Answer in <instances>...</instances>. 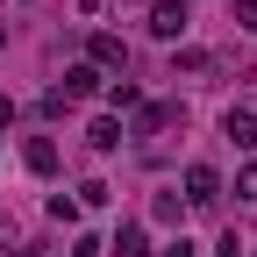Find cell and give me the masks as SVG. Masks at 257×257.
<instances>
[{
  "label": "cell",
  "instance_id": "1",
  "mask_svg": "<svg viewBox=\"0 0 257 257\" xmlns=\"http://www.w3.org/2000/svg\"><path fill=\"white\" fill-rule=\"evenodd\" d=\"M86 64H93V72H121V79H128V43L107 36V29H93V36H86Z\"/></svg>",
  "mask_w": 257,
  "mask_h": 257
},
{
  "label": "cell",
  "instance_id": "2",
  "mask_svg": "<svg viewBox=\"0 0 257 257\" xmlns=\"http://www.w3.org/2000/svg\"><path fill=\"white\" fill-rule=\"evenodd\" d=\"M186 22H193L186 0H150V36H157V43H179V36H186Z\"/></svg>",
  "mask_w": 257,
  "mask_h": 257
},
{
  "label": "cell",
  "instance_id": "3",
  "mask_svg": "<svg viewBox=\"0 0 257 257\" xmlns=\"http://www.w3.org/2000/svg\"><path fill=\"white\" fill-rule=\"evenodd\" d=\"M186 207H214L221 200V179H214V165H186V193H179Z\"/></svg>",
  "mask_w": 257,
  "mask_h": 257
},
{
  "label": "cell",
  "instance_id": "4",
  "mask_svg": "<svg viewBox=\"0 0 257 257\" xmlns=\"http://www.w3.org/2000/svg\"><path fill=\"white\" fill-rule=\"evenodd\" d=\"M221 136H229L236 150H257V107H229L221 114Z\"/></svg>",
  "mask_w": 257,
  "mask_h": 257
},
{
  "label": "cell",
  "instance_id": "5",
  "mask_svg": "<svg viewBox=\"0 0 257 257\" xmlns=\"http://www.w3.org/2000/svg\"><path fill=\"white\" fill-rule=\"evenodd\" d=\"M22 165L36 172V179H50V172H57V143H50V136H29V143H22Z\"/></svg>",
  "mask_w": 257,
  "mask_h": 257
},
{
  "label": "cell",
  "instance_id": "6",
  "mask_svg": "<svg viewBox=\"0 0 257 257\" xmlns=\"http://www.w3.org/2000/svg\"><path fill=\"white\" fill-rule=\"evenodd\" d=\"M57 93H64V100H86V93H100V72H93V64H72Z\"/></svg>",
  "mask_w": 257,
  "mask_h": 257
},
{
  "label": "cell",
  "instance_id": "7",
  "mask_svg": "<svg viewBox=\"0 0 257 257\" xmlns=\"http://www.w3.org/2000/svg\"><path fill=\"white\" fill-rule=\"evenodd\" d=\"M86 143H93V150H121V143H128V128H121L114 114H100V121L86 128Z\"/></svg>",
  "mask_w": 257,
  "mask_h": 257
},
{
  "label": "cell",
  "instance_id": "8",
  "mask_svg": "<svg viewBox=\"0 0 257 257\" xmlns=\"http://www.w3.org/2000/svg\"><path fill=\"white\" fill-rule=\"evenodd\" d=\"M107 250H114V257H143V250H150V236H143V221H121Z\"/></svg>",
  "mask_w": 257,
  "mask_h": 257
},
{
  "label": "cell",
  "instance_id": "9",
  "mask_svg": "<svg viewBox=\"0 0 257 257\" xmlns=\"http://www.w3.org/2000/svg\"><path fill=\"white\" fill-rule=\"evenodd\" d=\"M172 121V107L165 100H150V107H136V136H157V128Z\"/></svg>",
  "mask_w": 257,
  "mask_h": 257
},
{
  "label": "cell",
  "instance_id": "10",
  "mask_svg": "<svg viewBox=\"0 0 257 257\" xmlns=\"http://www.w3.org/2000/svg\"><path fill=\"white\" fill-rule=\"evenodd\" d=\"M107 107H143V93H136V79H114V86H107Z\"/></svg>",
  "mask_w": 257,
  "mask_h": 257
},
{
  "label": "cell",
  "instance_id": "11",
  "mask_svg": "<svg viewBox=\"0 0 257 257\" xmlns=\"http://www.w3.org/2000/svg\"><path fill=\"white\" fill-rule=\"evenodd\" d=\"M179 72H186V79H200V72H214V57H207V50H179Z\"/></svg>",
  "mask_w": 257,
  "mask_h": 257
},
{
  "label": "cell",
  "instance_id": "12",
  "mask_svg": "<svg viewBox=\"0 0 257 257\" xmlns=\"http://www.w3.org/2000/svg\"><path fill=\"white\" fill-rule=\"evenodd\" d=\"M179 207H186L179 193H157V200H150V214H157V221H179Z\"/></svg>",
  "mask_w": 257,
  "mask_h": 257
},
{
  "label": "cell",
  "instance_id": "13",
  "mask_svg": "<svg viewBox=\"0 0 257 257\" xmlns=\"http://www.w3.org/2000/svg\"><path fill=\"white\" fill-rule=\"evenodd\" d=\"M236 200H257V165H243V172H236Z\"/></svg>",
  "mask_w": 257,
  "mask_h": 257
},
{
  "label": "cell",
  "instance_id": "14",
  "mask_svg": "<svg viewBox=\"0 0 257 257\" xmlns=\"http://www.w3.org/2000/svg\"><path fill=\"white\" fill-rule=\"evenodd\" d=\"M236 29H250V36H257V0H236Z\"/></svg>",
  "mask_w": 257,
  "mask_h": 257
},
{
  "label": "cell",
  "instance_id": "15",
  "mask_svg": "<svg viewBox=\"0 0 257 257\" xmlns=\"http://www.w3.org/2000/svg\"><path fill=\"white\" fill-rule=\"evenodd\" d=\"M72 257H100V243H93V236H79V243H72Z\"/></svg>",
  "mask_w": 257,
  "mask_h": 257
},
{
  "label": "cell",
  "instance_id": "16",
  "mask_svg": "<svg viewBox=\"0 0 257 257\" xmlns=\"http://www.w3.org/2000/svg\"><path fill=\"white\" fill-rule=\"evenodd\" d=\"M165 257H200V250H193V243H186V236H179V243H172V250H165Z\"/></svg>",
  "mask_w": 257,
  "mask_h": 257
},
{
  "label": "cell",
  "instance_id": "17",
  "mask_svg": "<svg viewBox=\"0 0 257 257\" xmlns=\"http://www.w3.org/2000/svg\"><path fill=\"white\" fill-rule=\"evenodd\" d=\"M100 8H107V0H79V15H100Z\"/></svg>",
  "mask_w": 257,
  "mask_h": 257
},
{
  "label": "cell",
  "instance_id": "18",
  "mask_svg": "<svg viewBox=\"0 0 257 257\" xmlns=\"http://www.w3.org/2000/svg\"><path fill=\"white\" fill-rule=\"evenodd\" d=\"M8 121H15V100H0V128H8Z\"/></svg>",
  "mask_w": 257,
  "mask_h": 257
},
{
  "label": "cell",
  "instance_id": "19",
  "mask_svg": "<svg viewBox=\"0 0 257 257\" xmlns=\"http://www.w3.org/2000/svg\"><path fill=\"white\" fill-rule=\"evenodd\" d=\"M0 43H8V29H0Z\"/></svg>",
  "mask_w": 257,
  "mask_h": 257
}]
</instances>
